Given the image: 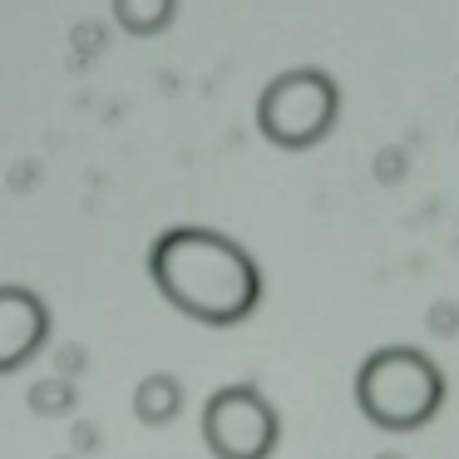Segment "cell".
I'll return each instance as SVG.
<instances>
[{
	"instance_id": "cell-1",
	"label": "cell",
	"mask_w": 459,
	"mask_h": 459,
	"mask_svg": "<svg viewBox=\"0 0 459 459\" xmlns=\"http://www.w3.org/2000/svg\"><path fill=\"white\" fill-rule=\"evenodd\" d=\"M149 277L178 316L212 331L252 321L267 297L257 257L212 228H169L149 247Z\"/></svg>"
},
{
	"instance_id": "cell-2",
	"label": "cell",
	"mask_w": 459,
	"mask_h": 459,
	"mask_svg": "<svg viewBox=\"0 0 459 459\" xmlns=\"http://www.w3.org/2000/svg\"><path fill=\"white\" fill-rule=\"evenodd\" d=\"M449 400V380L429 351L410 341L376 346L356 366V410L380 435H420L439 420Z\"/></svg>"
},
{
	"instance_id": "cell-3",
	"label": "cell",
	"mask_w": 459,
	"mask_h": 459,
	"mask_svg": "<svg viewBox=\"0 0 459 459\" xmlns=\"http://www.w3.org/2000/svg\"><path fill=\"white\" fill-rule=\"evenodd\" d=\"M198 435L212 459H277L281 410L257 380H228L203 400Z\"/></svg>"
},
{
	"instance_id": "cell-4",
	"label": "cell",
	"mask_w": 459,
	"mask_h": 459,
	"mask_svg": "<svg viewBox=\"0 0 459 459\" xmlns=\"http://www.w3.org/2000/svg\"><path fill=\"white\" fill-rule=\"evenodd\" d=\"M341 114V90L331 84V74L321 70H287L267 84V94L257 100V129L267 134L277 149H316Z\"/></svg>"
},
{
	"instance_id": "cell-5",
	"label": "cell",
	"mask_w": 459,
	"mask_h": 459,
	"mask_svg": "<svg viewBox=\"0 0 459 459\" xmlns=\"http://www.w3.org/2000/svg\"><path fill=\"white\" fill-rule=\"evenodd\" d=\"M50 331L55 316L40 291L0 281V376H15V370L30 366L50 346Z\"/></svg>"
},
{
	"instance_id": "cell-6",
	"label": "cell",
	"mask_w": 459,
	"mask_h": 459,
	"mask_svg": "<svg viewBox=\"0 0 459 459\" xmlns=\"http://www.w3.org/2000/svg\"><path fill=\"white\" fill-rule=\"evenodd\" d=\"M183 405H188V390H183V380L173 376V370H149L129 395L134 420L149 425V429H169L173 420L183 415Z\"/></svg>"
},
{
	"instance_id": "cell-7",
	"label": "cell",
	"mask_w": 459,
	"mask_h": 459,
	"mask_svg": "<svg viewBox=\"0 0 459 459\" xmlns=\"http://www.w3.org/2000/svg\"><path fill=\"white\" fill-rule=\"evenodd\" d=\"M25 410L35 420H70L80 410V385L65 376H45V380H30L25 390Z\"/></svg>"
},
{
	"instance_id": "cell-8",
	"label": "cell",
	"mask_w": 459,
	"mask_h": 459,
	"mask_svg": "<svg viewBox=\"0 0 459 459\" xmlns=\"http://www.w3.org/2000/svg\"><path fill=\"white\" fill-rule=\"evenodd\" d=\"M425 331L429 341H459V301L455 297H439L425 307Z\"/></svg>"
},
{
	"instance_id": "cell-9",
	"label": "cell",
	"mask_w": 459,
	"mask_h": 459,
	"mask_svg": "<svg viewBox=\"0 0 459 459\" xmlns=\"http://www.w3.org/2000/svg\"><path fill=\"white\" fill-rule=\"evenodd\" d=\"M376 183L380 188H395V183H405L410 178V149H400V143H390V149H380L376 153Z\"/></svg>"
},
{
	"instance_id": "cell-10",
	"label": "cell",
	"mask_w": 459,
	"mask_h": 459,
	"mask_svg": "<svg viewBox=\"0 0 459 459\" xmlns=\"http://www.w3.org/2000/svg\"><path fill=\"white\" fill-rule=\"evenodd\" d=\"M104 449V425L100 420H70V455L74 459H94Z\"/></svg>"
},
{
	"instance_id": "cell-11",
	"label": "cell",
	"mask_w": 459,
	"mask_h": 459,
	"mask_svg": "<svg viewBox=\"0 0 459 459\" xmlns=\"http://www.w3.org/2000/svg\"><path fill=\"white\" fill-rule=\"evenodd\" d=\"M84 370H90V351L74 346V341H65V346H55V376L65 380H80Z\"/></svg>"
},
{
	"instance_id": "cell-12",
	"label": "cell",
	"mask_w": 459,
	"mask_h": 459,
	"mask_svg": "<svg viewBox=\"0 0 459 459\" xmlns=\"http://www.w3.org/2000/svg\"><path fill=\"white\" fill-rule=\"evenodd\" d=\"M370 459H410V455H400V449H380V455H370Z\"/></svg>"
},
{
	"instance_id": "cell-13",
	"label": "cell",
	"mask_w": 459,
	"mask_h": 459,
	"mask_svg": "<svg viewBox=\"0 0 459 459\" xmlns=\"http://www.w3.org/2000/svg\"><path fill=\"white\" fill-rule=\"evenodd\" d=\"M60 459H74V455H60Z\"/></svg>"
}]
</instances>
